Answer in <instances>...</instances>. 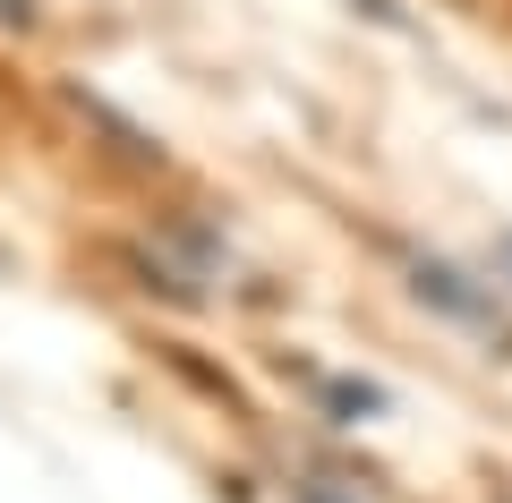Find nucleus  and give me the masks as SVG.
I'll return each instance as SVG.
<instances>
[{"instance_id": "1", "label": "nucleus", "mask_w": 512, "mask_h": 503, "mask_svg": "<svg viewBox=\"0 0 512 503\" xmlns=\"http://www.w3.org/2000/svg\"><path fill=\"white\" fill-rule=\"evenodd\" d=\"M410 290H419L427 307H444L453 324H470V333H487V342L512 350V324H504V282H470V273H453L444 256H419L410 265Z\"/></svg>"}, {"instance_id": "2", "label": "nucleus", "mask_w": 512, "mask_h": 503, "mask_svg": "<svg viewBox=\"0 0 512 503\" xmlns=\"http://www.w3.org/2000/svg\"><path fill=\"white\" fill-rule=\"evenodd\" d=\"M325 401H333V418H342V427H350V418H376V410H384L376 384H325Z\"/></svg>"}, {"instance_id": "3", "label": "nucleus", "mask_w": 512, "mask_h": 503, "mask_svg": "<svg viewBox=\"0 0 512 503\" xmlns=\"http://www.w3.org/2000/svg\"><path fill=\"white\" fill-rule=\"evenodd\" d=\"M495 282H504V290H512V231H504V239H495Z\"/></svg>"}, {"instance_id": "4", "label": "nucleus", "mask_w": 512, "mask_h": 503, "mask_svg": "<svg viewBox=\"0 0 512 503\" xmlns=\"http://www.w3.org/2000/svg\"><path fill=\"white\" fill-rule=\"evenodd\" d=\"M299 503H342V495H333V486H316V478H308V486H299Z\"/></svg>"}]
</instances>
